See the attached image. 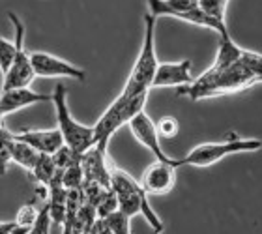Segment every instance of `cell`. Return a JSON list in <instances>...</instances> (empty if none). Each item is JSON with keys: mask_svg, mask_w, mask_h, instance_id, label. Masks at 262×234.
Returning a JSON list of instances; mask_svg holds the SVG:
<instances>
[{"mask_svg": "<svg viewBox=\"0 0 262 234\" xmlns=\"http://www.w3.org/2000/svg\"><path fill=\"white\" fill-rule=\"evenodd\" d=\"M262 82V55L244 49L240 58L217 73H202L191 84L182 87L180 92L193 101L215 98L223 94H234Z\"/></svg>", "mask_w": 262, "mask_h": 234, "instance_id": "obj_1", "label": "cell"}, {"mask_svg": "<svg viewBox=\"0 0 262 234\" xmlns=\"http://www.w3.org/2000/svg\"><path fill=\"white\" fill-rule=\"evenodd\" d=\"M111 189L115 191L118 208L122 212L127 214L129 218L135 214H142L156 232H163V221L158 218V214L154 212L152 206H150L146 191L142 189L137 180H133L127 173H124L115 165L111 167Z\"/></svg>", "mask_w": 262, "mask_h": 234, "instance_id": "obj_2", "label": "cell"}, {"mask_svg": "<svg viewBox=\"0 0 262 234\" xmlns=\"http://www.w3.org/2000/svg\"><path fill=\"white\" fill-rule=\"evenodd\" d=\"M148 94H126L120 92V96L109 105V109L99 116V120L94 124V141L101 148L109 146L111 137L120 130L122 125L129 124V120L144 111Z\"/></svg>", "mask_w": 262, "mask_h": 234, "instance_id": "obj_3", "label": "cell"}, {"mask_svg": "<svg viewBox=\"0 0 262 234\" xmlns=\"http://www.w3.org/2000/svg\"><path fill=\"white\" fill-rule=\"evenodd\" d=\"M156 21L158 17L146 13L144 15V38H142L141 53L137 56L135 66L131 70L122 92L126 94H150L152 79L159 60L156 55Z\"/></svg>", "mask_w": 262, "mask_h": 234, "instance_id": "obj_4", "label": "cell"}, {"mask_svg": "<svg viewBox=\"0 0 262 234\" xmlns=\"http://www.w3.org/2000/svg\"><path fill=\"white\" fill-rule=\"evenodd\" d=\"M260 148V139H242V137H232L221 142H204L193 148L191 152H187L184 158L176 159V167H186V165L187 167H212L227 156L255 152Z\"/></svg>", "mask_w": 262, "mask_h": 234, "instance_id": "obj_5", "label": "cell"}, {"mask_svg": "<svg viewBox=\"0 0 262 234\" xmlns=\"http://www.w3.org/2000/svg\"><path fill=\"white\" fill-rule=\"evenodd\" d=\"M51 98H53V103H55L56 124H58V131H60L62 139H64V144H68L81 158L82 152H86L88 148L96 144V141H94V125H82L71 116L70 107H68L66 88L62 84H56Z\"/></svg>", "mask_w": 262, "mask_h": 234, "instance_id": "obj_6", "label": "cell"}, {"mask_svg": "<svg viewBox=\"0 0 262 234\" xmlns=\"http://www.w3.org/2000/svg\"><path fill=\"white\" fill-rule=\"evenodd\" d=\"M13 30H15V55L11 60L10 70L2 75V90L8 88H21V87H30V82L36 79L32 68V53H28L25 47V25L15 13H8Z\"/></svg>", "mask_w": 262, "mask_h": 234, "instance_id": "obj_7", "label": "cell"}, {"mask_svg": "<svg viewBox=\"0 0 262 234\" xmlns=\"http://www.w3.org/2000/svg\"><path fill=\"white\" fill-rule=\"evenodd\" d=\"M176 158L170 159H156L152 165H148L146 171L142 173L139 184L146 195H165L174 187L176 182Z\"/></svg>", "mask_w": 262, "mask_h": 234, "instance_id": "obj_8", "label": "cell"}, {"mask_svg": "<svg viewBox=\"0 0 262 234\" xmlns=\"http://www.w3.org/2000/svg\"><path fill=\"white\" fill-rule=\"evenodd\" d=\"M30 56H32V68L36 77H68V79H77V81L86 79V71L55 55L36 51Z\"/></svg>", "mask_w": 262, "mask_h": 234, "instance_id": "obj_9", "label": "cell"}, {"mask_svg": "<svg viewBox=\"0 0 262 234\" xmlns=\"http://www.w3.org/2000/svg\"><path fill=\"white\" fill-rule=\"evenodd\" d=\"M81 167L84 173V182H96L105 187H111V167L107 159V148H101L98 144H94L82 152L81 156Z\"/></svg>", "mask_w": 262, "mask_h": 234, "instance_id": "obj_10", "label": "cell"}, {"mask_svg": "<svg viewBox=\"0 0 262 234\" xmlns=\"http://www.w3.org/2000/svg\"><path fill=\"white\" fill-rule=\"evenodd\" d=\"M193 82L191 77V60L182 62H159L152 79V88H169V87H187Z\"/></svg>", "mask_w": 262, "mask_h": 234, "instance_id": "obj_11", "label": "cell"}, {"mask_svg": "<svg viewBox=\"0 0 262 234\" xmlns=\"http://www.w3.org/2000/svg\"><path fill=\"white\" fill-rule=\"evenodd\" d=\"M45 101H53V98L45 96V94L34 92V90H30V87L2 90L0 92V125H2V120L11 113L30 107V105L45 103Z\"/></svg>", "mask_w": 262, "mask_h": 234, "instance_id": "obj_12", "label": "cell"}, {"mask_svg": "<svg viewBox=\"0 0 262 234\" xmlns=\"http://www.w3.org/2000/svg\"><path fill=\"white\" fill-rule=\"evenodd\" d=\"M129 127L137 141L141 142L146 150H150V152L156 156V159H161V161L170 159V156H167V154L163 152V148H161V139H159L158 127H156L152 118H150L144 111L137 113V115L129 120Z\"/></svg>", "mask_w": 262, "mask_h": 234, "instance_id": "obj_13", "label": "cell"}, {"mask_svg": "<svg viewBox=\"0 0 262 234\" xmlns=\"http://www.w3.org/2000/svg\"><path fill=\"white\" fill-rule=\"evenodd\" d=\"M13 137L30 144L41 154H55L64 144L58 127L56 130H25L21 133H13Z\"/></svg>", "mask_w": 262, "mask_h": 234, "instance_id": "obj_14", "label": "cell"}, {"mask_svg": "<svg viewBox=\"0 0 262 234\" xmlns=\"http://www.w3.org/2000/svg\"><path fill=\"white\" fill-rule=\"evenodd\" d=\"M60 176H62V173H60ZM60 176L55 178L49 185H47V195H49L47 204H49V212H51L53 223L64 225L66 204H68V189L62 185Z\"/></svg>", "mask_w": 262, "mask_h": 234, "instance_id": "obj_15", "label": "cell"}, {"mask_svg": "<svg viewBox=\"0 0 262 234\" xmlns=\"http://www.w3.org/2000/svg\"><path fill=\"white\" fill-rule=\"evenodd\" d=\"M60 173L62 171L56 167L55 159H53L51 154H39V158H38V161H36V165H34V169L30 171L32 178L36 180L39 185H43V187H47L53 180L58 178Z\"/></svg>", "mask_w": 262, "mask_h": 234, "instance_id": "obj_16", "label": "cell"}, {"mask_svg": "<svg viewBox=\"0 0 262 234\" xmlns=\"http://www.w3.org/2000/svg\"><path fill=\"white\" fill-rule=\"evenodd\" d=\"M15 139V137H13ZM39 154L36 148H32L30 144H27V142L19 141V139H15L13 141V146H11V163H17L19 167H23L25 171H30L34 169V165H36V161H38Z\"/></svg>", "mask_w": 262, "mask_h": 234, "instance_id": "obj_17", "label": "cell"}, {"mask_svg": "<svg viewBox=\"0 0 262 234\" xmlns=\"http://www.w3.org/2000/svg\"><path fill=\"white\" fill-rule=\"evenodd\" d=\"M98 214H96V206L92 202L84 201L81 208L77 210V216L73 219V230L71 232H90V227L96 221Z\"/></svg>", "mask_w": 262, "mask_h": 234, "instance_id": "obj_18", "label": "cell"}, {"mask_svg": "<svg viewBox=\"0 0 262 234\" xmlns=\"http://www.w3.org/2000/svg\"><path fill=\"white\" fill-rule=\"evenodd\" d=\"M36 218H38V208L34 206L32 202L21 206V210L15 216V234H30V229H32Z\"/></svg>", "mask_w": 262, "mask_h": 234, "instance_id": "obj_19", "label": "cell"}, {"mask_svg": "<svg viewBox=\"0 0 262 234\" xmlns=\"http://www.w3.org/2000/svg\"><path fill=\"white\" fill-rule=\"evenodd\" d=\"M105 225H107V232L109 234H129V216L124 214L120 208H116L115 212L105 216Z\"/></svg>", "mask_w": 262, "mask_h": 234, "instance_id": "obj_20", "label": "cell"}, {"mask_svg": "<svg viewBox=\"0 0 262 234\" xmlns=\"http://www.w3.org/2000/svg\"><path fill=\"white\" fill-rule=\"evenodd\" d=\"M13 133L8 131L4 125H0V176L6 175V171L11 163V146H13Z\"/></svg>", "mask_w": 262, "mask_h": 234, "instance_id": "obj_21", "label": "cell"}, {"mask_svg": "<svg viewBox=\"0 0 262 234\" xmlns=\"http://www.w3.org/2000/svg\"><path fill=\"white\" fill-rule=\"evenodd\" d=\"M60 182L66 189H81L84 184V173H82L81 161H75L73 165L66 167L62 171Z\"/></svg>", "mask_w": 262, "mask_h": 234, "instance_id": "obj_22", "label": "cell"}, {"mask_svg": "<svg viewBox=\"0 0 262 234\" xmlns=\"http://www.w3.org/2000/svg\"><path fill=\"white\" fill-rule=\"evenodd\" d=\"M227 4H229V0H199V8L219 23H227V19H225Z\"/></svg>", "mask_w": 262, "mask_h": 234, "instance_id": "obj_23", "label": "cell"}, {"mask_svg": "<svg viewBox=\"0 0 262 234\" xmlns=\"http://www.w3.org/2000/svg\"><path fill=\"white\" fill-rule=\"evenodd\" d=\"M13 55H15V41H10L4 36H0V73L2 75L10 70Z\"/></svg>", "mask_w": 262, "mask_h": 234, "instance_id": "obj_24", "label": "cell"}, {"mask_svg": "<svg viewBox=\"0 0 262 234\" xmlns=\"http://www.w3.org/2000/svg\"><path fill=\"white\" fill-rule=\"evenodd\" d=\"M51 156H53L56 167H58L60 171H64L66 167H70V165H73L75 161H79V159H81L70 146H68V144H62V146L58 148L55 154H51Z\"/></svg>", "mask_w": 262, "mask_h": 234, "instance_id": "obj_25", "label": "cell"}, {"mask_svg": "<svg viewBox=\"0 0 262 234\" xmlns=\"http://www.w3.org/2000/svg\"><path fill=\"white\" fill-rule=\"evenodd\" d=\"M156 127H158L159 137H167V139H174L180 133V122L174 116H163V118H159Z\"/></svg>", "mask_w": 262, "mask_h": 234, "instance_id": "obj_26", "label": "cell"}, {"mask_svg": "<svg viewBox=\"0 0 262 234\" xmlns=\"http://www.w3.org/2000/svg\"><path fill=\"white\" fill-rule=\"evenodd\" d=\"M116 208H118V201H116L115 191L109 187V189L105 191V195L101 197V201L96 204V214H98V218H105L111 212H115Z\"/></svg>", "mask_w": 262, "mask_h": 234, "instance_id": "obj_27", "label": "cell"}, {"mask_svg": "<svg viewBox=\"0 0 262 234\" xmlns=\"http://www.w3.org/2000/svg\"><path fill=\"white\" fill-rule=\"evenodd\" d=\"M51 221H53V219H51L49 204L45 202L43 206H41V210H38V218H36V221H34L30 232H32V234H47V232H49Z\"/></svg>", "mask_w": 262, "mask_h": 234, "instance_id": "obj_28", "label": "cell"}, {"mask_svg": "<svg viewBox=\"0 0 262 234\" xmlns=\"http://www.w3.org/2000/svg\"><path fill=\"white\" fill-rule=\"evenodd\" d=\"M17 225L15 221H10V223H0V234H15Z\"/></svg>", "mask_w": 262, "mask_h": 234, "instance_id": "obj_29", "label": "cell"}]
</instances>
